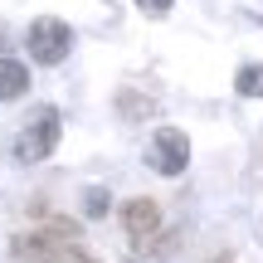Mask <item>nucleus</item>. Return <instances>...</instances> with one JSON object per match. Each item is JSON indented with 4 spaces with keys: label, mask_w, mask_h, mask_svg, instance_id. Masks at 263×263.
Returning a JSON list of instances; mask_svg holds the SVG:
<instances>
[{
    "label": "nucleus",
    "mask_w": 263,
    "mask_h": 263,
    "mask_svg": "<svg viewBox=\"0 0 263 263\" xmlns=\"http://www.w3.org/2000/svg\"><path fill=\"white\" fill-rule=\"evenodd\" d=\"M73 244H78V219L49 215L39 219V229L10 239V254H15V263H59Z\"/></svg>",
    "instance_id": "f257e3e1"
},
{
    "label": "nucleus",
    "mask_w": 263,
    "mask_h": 263,
    "mask_svg": "<svg viewBox=\"0 0 263 263\" xmlns=\"http://www.w3.org/2000/svg\"><path fill=\"white\" fill-rule=\"evenodd\" d=\"M25 44H29V59H34V64L54 68V64H64L68 49H73V29H68L64 20H54V15H39L34 25H29Z\"/></svg>",
    "instance_id": "f03ea898"
},
{
    "label": "nucleus",
    "mask_w": 263,
    "mask_h": 263,
    "mask_svg": "<svg viewBox=\"0 0 263 263\" xmlns=\"http://www.w3.org/2000/svg\"><path fill=\"white\" fill-rule=\"evenodd\" d=\"M59 112L54 107H39L34 117H29V127L15 137V161H25V166H34V161H44V156H54V146H59Z\"/></svg>",
    "instance_id": "7ed1b4c3"
},
{
    "label": "nucleus",
    "mask_w": 263,
    "mask_h": 263,
    "mask_svg": "<svg viewBox=\"0 0 263 263\" xmlns=\"http://www.w3.org/2000/svg\"><path fill=\"white\" fill-rule=\"evenodd\" d=\"M146 161L156 176H180L190 166V137L180 127H156V137L146 146Z\"/></svg>",
    "instance_id": "20e7f679"
},
{
    "label": "nucleus",
    "mask_w": 263,
    "mask_h": 263,
    "mask_svg": "<svg viewBox=\"0 0 263 263\" xmlns=\"http://www.w3.org/2000/svg\"><path fill=\"white\" fill-rule=\"evenodd\" d=\"M161 205L156 200H146V195H137V200H127L122 205V229H127V239L141 249V254H151L156 249V239H161Z\"/></svg>",
    "instance_id": "39448f33"
},
{
    "label": "nucleus",
    "mask_w": 263,
    "mask_h": 263,
    "mask_svg": "<svg viewBox=\"0 0 263 263\" xmlns=\"http://www.w3.org/2000/svg\"><path fill=\"white\" fill-rule=\"evenodd\" d=\"M25 93H29V68L0 54V103H15V98H25Z\"/></svg>",
    "instance_id": "423d86ee"
},
{
    "label": "nucleus",
    "mask_w": 263,
    "mask_h": 263,
    "mask_svg": "<svg viewBox=\"0 0 263 263\" xmlns=\"http://www.w3.org/2000/svg\"><path fill=\"white\" fill-rule=\"evenodd\" d=\"M234 88H239L244 98H263V64H244V68L234 73Z\"/></svg>",
    "instance_id": "0eeeda50"
},
{
    "label": "nucleus",
    "mask_w": 263,
    "mask_h": 263,
    "mask_svg": "<svg viewBox=\"0 0 263 263\" xmlns=\"http://www.w3.org/2000/svg\"><path fill=\"white\" fill-rule=\"evenodd\" d=\"M117 112L137 122V117H151V112H156V103H151V98H137V93H122V98H117Z\"/></svg>",
    "instance_id": "6e6552de"
},
{
    "label": "nucleus",
    "mask_w": 263,
    "mask_h": 263,
    "mask_svg": "<svg viewBox=\"0 0 263 263\" xmlns=\"http://www.w3.org/2000/svg\"><path fill=\"white\" fill-rule=\"evenodd\" d=\"M107 205H112V200H107V190H103V185H93V190L83 195V215H88V219H103V215H107Z\"/></svg>",
    "instance_id": "1a4fd4ad"
},
{
    "label": "nucleus",
    "mask_w": 263,
    "mask_h": 263,
    "mask_svg": "<svg viewBox=\"0 0 263 263\" xmlns=\"http://www.w3.org/2000/svg\"><path fill=\"white\" fill-rule=\"evenodd\" d=\"M171 5H176V0H137V10H141V15H151V20L171 15Z\"/></svg>",
    "instance_id": "9d476101"
},
{
    "label": "nucleus",
    "mask_w": 263,
    "mask_h": 263,
    "mask_svg": "<svg viewBox=\"0 0 263 263\" xmlns=\"http://www.w3.org/2000/svg\"><path fill=\"white\" fill-rule=\"evenodd\" d=\"M59 263H98V258H93V254H83V249H78V244H73V249H68V254H64V258H59Z\"/></svg>",
    "instance_id": "9b49d317"
},
{
    "label": "nucleus",
    "mask_w": 263,
    "mask_h": 263,
    "mask_svg": "<svg viewBox=\"0 0 263 263\" xmlns=\"http://www.w3.org/2000/svg\"><path fill=\"white\" fill-rule=\"evenodd\" d=\"M215 263H229V254H219V258H215Z\"/></svg>",
    "instance_id": "f8f14e48"
}]
</instances>
